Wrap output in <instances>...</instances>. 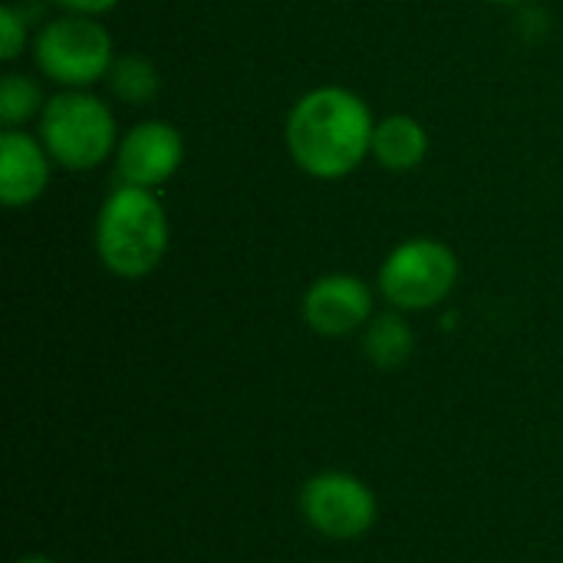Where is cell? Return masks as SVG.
Masks as SVG:
<instances>
[{
	"label": "cell",
	"instance_id": "6da1fadb",
	"mask_svg": "<svg viewBox=\"0 0 563 563\" xmlns=\"http://www.w3.org/2000/svg\"><path fill=\"white\" fill-rule=\"evenodd\" d=\"M376 119L369 102L343 86L303 92L287 115V152L294 165L320 181L353 175L373 155Z\"/></svg>",
	"mask_w": 563,
	"mask_h": 563
},
{
	"label": "cell",
	"instance_id": "7a4b0ae2",
	"mask_svg": "<svg viewBox=\"0 0 563 563\" xmlns=\"http://www.w3.org/2000/svg\"><path fill=\"white\" fill-rule=\"evenodd\" d=\"M92 241L109 274L122 280L148 277L162 267L172 244L168 211L152 188L115 185L99 205Z\"/></svg>",
	"mask_w": 563,
	"mask_h": 563
},
{
	"label": "cell",
	"instance_id": "3957f363",
	"mask_svg": "<svg viewBox=\"0 0 563 563\" xmlns=\"http://www.w3.org/2000/svg\"><path fill=\"white\" fill-rule=\"evenodd\" d=\"M40 142L66 172H92L119 148L112 109L89 89H59L40 112Z\"/></svg>",
	"mask_w": 563,
	"mask_h": 563
},
{
	"label": "cell",
	"instance_id": "277c9868",
	"mask_svg": "<svg viewBox=\"0 0 563 563\" xmlns=\"http://www.w3.org/2000/svg\"><path fill=\"white\" fill-rule=\"evenodd\" d=\"M33 63L59 89H89L109 76L115 43L96 16L63 13L40 26L33 40Z\"/></svg>",
	"mask_w": 563,
	"mask_h": 563
},
{
	"label": "cell",
	"instance_id": "5b68a950",
	"mask_svg": "<svg viewBox=\"0 0 563 563\" xmlns=\"http://www.w3.org/2000/svg\"><path fill=\"white\" fill-rule=\"evenodd\" d=\"M459 284V257L439 238H406L379 264L383 297L402 310H432Z\"/></svg>",
	"mask_w": 563,
	"mask_h": 563
},
{
	"label": "cell",
	"instance_id": "8992f818",
	"mask_svg": "<svg viewBox=\"0 0 563 563\" xmlns=\"http://www.w3.org/2000/svg\"><path fill=\"white\" fill-rule=\"evenodd\" d=\"M307 525L330 541H356L376 525L373 488L350 472H320L300 492Z\"/></svg>",
	"mask_w": 563,
	"mask_h": 563
},
{
	"label": "cell",
	"instance_id": "52a82bcc",
	"mask_svg": "<svg viewBox=\"0 0 563 563\" xmlns=\"http://www.w3.org/2000/svg\"><path fill=\"white\" fill-rule=\"evenodd\" d=\"M185 162V139L165 119L135 122L115 148V175L122 185L158 188L165 185Z\"/></svg>",
	"mask_w": 563,
	"mask_h": 563
},
{
	"label": "cell",
	"instance_id": "ba28073f",
	"mask_svg": "<svg viewBox=\"0 0 563 563\" xmlns=\"http://www.w3.org/2000/svg\"><path fill=\"white\" fill-rule=\"evenodd\" d=\"M300 313L317 336H350L373 320V290L356 274H327L307 287Z\"/></svg>",
	"mask_w": 563,
	"mask_h": 563
},
{
	"label": "cell",
	"instance_id": "9c48e42d",
	"mask_svg": "<svg viewBox=\"0 0 563 563\" xmlns=\"http://www.w3.org/2000/svg\"><path fill=\"white\" fill-rule=\"evenodd\" d=\"M53 158L40 135L23 129L0 132V201L7 208H26L40 201L49 188Z\"/></svg>",
	"mask_w": 563,
	"mask_h": 563
},
{
	"label": "cell",
	"instance_id": "30bf717a",
	"mask_svg": "<svg viewBox=\"0 0 563 563\" xmlns=\"http://www.w3.org/2000/svg\"><path fill=\"white\" fill-rule=\"evenodd\" d=\"M429 155V132L416 115L396 112L376 122L373 132V158L386 172H412Z\"/></svg>",
	"mask_w": 563,
	"mask_h": 563
},
{
	"label": "cell",
	"instance_id": "8fae6325",
	"mask_svg": "<svg viewBox=\"0 0 563 563\" xmlns=\"http://www.w3.org/2000/svg\"><path fill=\"white\" fill-rule=\"evenodd\" d=\"M412 350H416V333H412L409 320L402 317V310L376 313L363 330V353L379 369L406 366Z\"/></svg>",
	"mask_w": 563,
	"mask_h": 563
},
{
	"label": "cell",
	"instance_id": "7c38bea8",
	"mask_svg": "<svg viewBox=\"0 0 563 563\" xmlns=\"http://www.w3.org/2000/svg\"><path fill=\"white\" fill-rule=\"evenodd\" d=\"M112 96L125 106H148L158 89H162V76H158V66L142 56V53H122L115 56L109 76H106Z\"/></svg>",
	"mask_w": 563,
	"mask_h": 563
},
{
	"label": "cell",
	"instance_id": "4fadbf2b",
	"mask_svg": "<svg viewBox=\"0 0 563 563\" xmlns=\"http://www.w3.org/2000/svg\"><path fill=\"white\" fill-rule=\"evenodd\" d=\"M46 99L33 76L26 73H7L0 79V122L3 129H20L30 119H40Z\"/></svg>",
	"mask_w": 563,
	"mask_h": 563
},
{
	"label": "cell",
	"instance_id": "5bb4252c",
	"mask_svg": "<svg viewBox=\"0 0 563 563\" xmlns=\"http://www.w3.org/2000/svg\"><path fill=\"white\" fill-rule=\"evenodd\" d=\"M26 49V16L13 7H0V59L13 63Z\"/></svg>",
	"mask_w": 563,
	"mask_h": 563
},
{
	"label": "cell",
	"instance_id": "9a60e30c",
	"mask_svg": "<svg viewBox=\"0 0 563 563\" xmlns=\"http://www.w3.org/2000/svg\"><path fill=\"white\" fill-rule=\"evenodd\" d=\"M63 13H82V16H102L119 7V0H53Z\"/></svg>",
	"mask_w": 563,
	"mask_h": 563
},
{
	"label": "cell",
	"instance_id": "2e32d148",
	"mask_svg": "<svg viewBox=\"0 0 563 563\" xmlns=\"http://www.w3.org/2000/svg\"><path fill=\"white\" fill-rule=\"evenodd\" d=\"M16 563H56L53 558H43V554H30V558H20Z\"/></svg>",
	"mask_w": 563,
	"mask_h": 563
},
{
	"label": "cell",
	"instance_id": "e0dca14e",
	"mask_svg": "<svg viewBox=\"0 0 563 563\" xmlns=\"http://www.w3.org/2000/svg\"><path fill=\"white\" fill-rule=\"evenodd\" d=\"M492 3H505V7H515V3H528V0H492Z\"/></svg>",
	"mask_w": 563,
	"mask_h": 563
}]
</instances>
